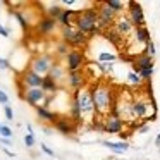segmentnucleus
<instances>
[{
  "instance_id": "obj_1",
  "label": "nucleus",
  "mask_w": 160,
  "mask_h": 160,
  "mask_svg": "<svg viewBox=\"0 0 160 160\" xmlns=\"http://www.w3.org/2000/svg\"><path fill=\"white\" fill-rule=\"evenodd\" d=\"M108 102H110V98H108V91L105 90V88H97L95 93H93L95 107H97L100 112H105V108L108 107Z\"/></svg>"
},
{
  "instance_id": "obj_2",
  "label": "nucleus",
  "mask_w": 160,
  "mask_h": 160,
  "mask_svg": "<svg viewBox=\"0 0 160 160\" xmlns=\"http://www.w3.org/2000/svg\"><path fill=\"white\" fill-rule=\"evenodd\" d=\"M76 103H78V107H79L81 114H90V112L93 110V107H95L93 97H91L90 93H86V91H81V93L78 95Z\"/></svg>"
},
{
  "instance_id": "obj_3",
  "label": "nucleus",
  "mask_w": 160,
  "mask_h": 160,
  "mask_svg": "<svg viewBox=\"0 0 160 160\" xmlns=\"http://www.w3.org/2000/svg\"><path fill=\"white\" fill-rule=\"evenodd\" d=\"M95 12H86L84 16H81L78 19V28L81 33H88V31H95Z\"/></svg>"
},
{
  "instance_id": "obj_4",
  "label": "nucleus",
  "mask_w": 160,
  "mask_h": 160,
  "mask_svg": "<svg viewBox=\"0 0 160 160\" xmlns=\"http://www.w3.org/2000/svg\"><path fill=\"white\" fill-rule=\"evenodd\" d=\"M33 72L38 74V76H43V74H47L52 67H50V60L48 57H38V59H35V62H33L31 66Z\"/></svg>"
},
{
  "instance_id": "obj_5",
  "label": "nucleus",
  "mask_w": 160,
  "mask_h": 160,
  "mask_svg": "<svg viewBox=\"0 0 160 160\" xmlns=\"http://www.w3.org/2000/svg\"><path fill=\"white\" fill-rule=\"evenodd\" d=\"M67 62H69L71 72H76L78 67L81 66V62H83V55H81L79 52H69L67 53Z\"/></svg>"
},
{
  "instance_id": "obj_6",
  "label": "nucleus",
  "mask_w": 160,
  "mask_h": 160,
  "mask_svg": "<svg viewBox=\"0 0 160 160\" xmlns=\"http://www.w3.org/2000/svg\"><path fill=\"white\" fill-rule=\"evenodd\" d=\"M43 97H45V95H43L42 88H31V90H28V91H26V95H24V98L29 102V103H33V105H35L36 102H40Z\"/></svg>"
},
{
  "instance_id": "obj_7",
  "label": "nucleus",
  "mask_w": 160,
  "mask_h": 160,
  "mask_svg": "<svg viewBox=\"0 0 160 160\" xmlns=\"http://www.w3.org/2000/svg\"><path fill=\"white\" fill-rule=\"evenodd\" d=\"M26 84H29L31 88H42L43 86V78L31 71V72L26 74Z\"/></svg>"
},
{
  "instance_id": "obj_8",
  "label": "nucleus",
  "mask_w": 160,
  "mask_h": 160,
  "mask_svg": "<svg viewBox=\"0 0 160 160\" xmlns=\"http://www.w3.org/2000/svg\"><path fill=\"white\" fill-rule=\"evenodd\" d=\"M131 14H132V21L141 24L143 22V11L138 4H131Z\"/></svg>"
},
{
  "instance_id": "obj_9",
  "label": "nucleus",
  "mask_w": 160,
  "mask_h": 160,
  "mask_svg": "<svg viewBox=\"0 0 160 160\" xmlns=\"http://www.w3.org/2000/svg\"><path fill=\"white\" fill-rule=\"evenodd\" d=\"M55 28V21H53L52 18H48V19H43L42 22H40V33H50L52 29Z\"/></svg>"
},
{
  "instance_id": "obj_10",
  "label": "nucleus",
  "mask_w": 160,
  "mask_h": 160,
  "mask_svg": "<svg viewBox=\"0 0 160 160\" xmlns=\"http://www.w3.org/2000/svg\"><path fill=\"white\" fill-rule=\"evenodd\" d=\"M121 128H122V124H121L119 119H110V121L107 122V126H105V129H107L108 132H117V131H121Z\"/></svg>"
},
{
  "instance_id": "obj_11",
  "label": "nucleus",
  "mask_w": 160,
  "mask_h": 160,
  "mask_svg": "<svg viewBox=\"0 0 160 160\" xmlns=\"http://www.w3.org/2000/svg\"><path fill=\"white\" fill-rule=\"evenodd\" d=\"M107 148H110V150H115V152H124V150H128V143H110V141H105L103 143Z\"/></svg>"
},
{
  "instance_id": "obj_12",
  "label": "nucleus",
  "mask_w": 160,
  "mask_h": 160,
  "mask_svg": "<svg viewBox=\"0 0 160 160\" xmlns=\"http://www.w3.org/2000/svg\"><path fill=\"white\" fill-rule=\"evenodd\" d=\"M55 88H57V84H55V79H53V78H50V76H45V78H43V86H42V90L53 91Z\"/></svg>"
},
{
  "instance_id": "obj_13",
  "label": "nucleus",
  "mask_w": 160,
  "mask_h": 160,
  "mask_svg": "<svg viewBox=\"0 0 160 160\" xmlns=\"http://www.w3.org/2000/svg\"><path fill=\"white\" fill-rule=\"evenodd\" d=\"M36 112H38V115H40V117H43V119H48V121H55V114H52V112H48V110H47V108H43V107H38V110H36Z\"/></svg>"
},
{
  "instance_id": "obj_14",
  "label": "nucleus",
  "mask_w": 160,
  "mask_h": 160,
  "mask_svg": "<svg viewBox=\"0 0 160 160\" xmlns=\"http://www.w3.org/2000/svg\"><path fill=\"white\" fill-rule=\"evenodd\" d=\"M69 42L74 43V45H81V43H84V33H81V31L74 33V35L69 38Z\"/></svg>"
},
{
  "instance_id": "obj_15",
  "label": "nucleus",
  "mask_w": 160,
  "mask_h": 160,
  "mask_svg": "<svg viewBox=\"0 0 160 160\" xmlns=\"http://www.w3.org/2000/svg\"><path fill=\"white\" fill-rule=\"evenodd\" d=\"M100 14H102V19H103L105 22H107V21H110V19L114 18V11H112V9H108V7H105L103 11L100 12Z\"/></svg>"
},
{
  "instance_id": "obj_16",
  "label": "nucleus",
  "mask_w": 160,
  "mask_h": 160,
  "mask_svg": "<svg viewBox=\"0 0 160 160\" xmlns=\"http://www.w3.org/2000/svg\"><path fill=\"white\" fill-rule=\"evenodd\" d=\"M76 14V12H71V11H62V14H60V21L64 22V24H69L71 22V16Z\"/></svg>"
},
{
  "instance_id": "obj_17",
  "label": "nucleus",
  "mask_w": 160,
  "mask_h": 160,
  "mask_svg": "<svg viewBox=\"0 0 160 160\" xmlns=\"http://www.w3.org/2000/svg\"><path fill=\"white\" fill-rule=\"evenodd\" d=\"M138 40H139V42L150 43V40H148V31H146L145 28H139V29H138Z\"/></svg>"
},
{
  "instance_id": "obj_18",
  "label": "nucleus",
  "mask_w": 160,
  "mask_h": 160,
  "mask_svg": "<svg viewBox=\"0 0 160 160\" xmlns=\"http://www.w3.org/2000/svg\"><path fill=\"white\" fill-rule=\"evenodd\" d=\"M98 60H100V62H112V60H115V55H112V53H100V55H98Z\"/></svg>"
},
{
  "instance_id": "obj_19",
  "label": "nucleus",
  "mask_w": 160,
  "mask_h": 160,
  "mask_svg": "<svg viewBox=\"0 0 160 160\" xmlns=\"http://www.w3.org/2000/svg\"><path fill=\"white\" fill-rule=\"evenodd\" d=\"M57 128H59L62 132H66V134H67V132H71V129H72L66 121H59V122H57Z\"/></svg>"
},
{
  "instance_id": "obj_20",
  "label": "nucleus",
  "mask_w": 160,
  "mask_h": 160,
  "mask_svg": "<svg viewBox=\"0 0 160 160\" xmlns=\"http://www.w3.org/2000/svg\"><path fill=\"white\" fill-rule=\"evenodd\" d=\"M24 145L28 146V148H31V146L35 145V136H33V132H28V134L24 136Z\"/></svg>"
},
{
  "instance_id": "obj_21",
  "label": "nucleus",
  "mask_w": 160,
  "mask_h": 160,
  "mask_svg": "<svg viewBox=\"0 0 160 160\" xmlns=\"http://www.w3.org/2000/svg\"><path fill=\"white\" fill-rule=\"evenodd\" d=\"M134 114L136 115H145L146 114V107L143 103H136L134 105Z\"/></svg>"
},
{
  "instance_id": "obj_22",
  "label": "nucleus",
  "mask_w": 160,
  "mask_h": 160,
  "mask_svg": "<svg viewBox=\"0 0 160 160\" xmlns=\"http://www.w3.org/2000/svg\"><path fill=\"white\" fill-rule=\"evenodd\" d=\"M71 84L72 86H79L81 84V78L78 76V72H71Z\"/></svg>"
},
{
  "instance_id": "obj_23",
  "label": "nucleus",
  "mask_w": 160,
  "mask_h": 160,
  "mask_svg": "<svg viewBox=\"0 0 160 160\" xmlns=\"http://www.w3.org/2000/svg\"><path fill=\"white\" fill-rule=\"evenodd\" d=\"M107 7H108V9H112V11H119V9L122 7V5H121V2H115V0H108V2H107Z\"/></svg>"
},
{
  "instance_id": "obj_24",
  "label": "nucleus",
  "mask_w": 160,
  "mask_h": 160,
  "mask_svg": "<svg viewBox=\"0 0 160 160\" xmlns=\"http://www.w3.org/2000/svg\"><path fill=\"white\" fill-rule=\"evenodd\" d=\"M129 29H131V24H129L128 21H121V22H119V31H122V33H128Z\"/></svg>"
},
{
  "instance_id": "obj_25",
  "label": "nucleus",
  "mask_w": 160,
  "mask_h": 160,
  "mask_svg": "<svg viewBox=\"0 0 160 160\" xmlns=\"http://www.w3.org/2000/svg\"><path fill=\"white\" fill-rule=\"evenodd\" d=\"M11 134H12V131L7 128V126H2V129H0V136L2 138H11Z\"/></svg>"
},
{
  "instance_id": "obj_26",
  "label": "nucleus",
  "mask_w": 160,
  "mask_h": 160,
  "mask_svg": "<svg viewBox=\"0 0 160 160\" xmlns=\"http://www.w3.org/2000/svg\"><path fill=\"white\" fill-rule=\"evenodd\" d=\"M60 76H62V71H60L59 67H52V69H50V78L55 79V78H60Z\"/></svg>"
},
{
  "instance_id": "obj_27",
  "label": "nucleus",
  "mask_w": 160,
  "mask_h": 160,
  "mask_svg": "<svg viewBox=\"0 0 160 160\" xmlns=\"http://www.w3.org/2000/svg\"><path fill=\"white\" fill-rule=\"evenodd\" d=\"M4 110H5V117H7L9 121H12V119H14V114H12V108L9 107V105H5V108H4Z\"/></svg>"
},
{
  "instance_id": "obj_28",
  "label": "nucleus",
  "mask_w": 160,
  "mask_h": 160,
  "mask_svg": "<svg viewBox=\"0 0 160 160\" xmlns=\"http://www.w3.org/2000/svg\"><path fill=\"white\" fill-rule=\"evenodd\" d=\"M139 72H141V76L150 78V76H152V72H153V67H146V69H141Z\"/></svg>"
},
{
  "instance_id": "obj_29",
  "label": "nucleus",
  "mask_w": 160,
  "mask_h": 160,
  "mask_svg": "<svg viewBox=\"0 0 160 160\" xmlns=\"http://www.w3.org/2000/svg\"><path fill=\"white\" fill-rule=\"evenodd\" d=\"M14 16L18 18V21L21 22V26H22V28H26V26H28V22H26V19H24V18H22V14H19V12H16Z\"/></svg>"
},
{
  "instance_id": "obj_30",
  "label": "nucleus",
  "mask_w": 160,
  "mask_h": 160,
  "mask_svg": "<svg viewBox=\"0 0 160 160\" xmlns=\"http://www.w3.org/2000/svg\"><path fill=\"white\" fill-rule=\"evenodd\" d=\"M9 102V97H7V93H5V91H0V103H7Z\"/></svg>"
},
{
  "instance_id": "obj_31",
  "label": "nucleus",
  "mask_w": 160,
  "mask_h": 160,
  "mask_svg": "<svg viewBox=\"0 0 160 160\" xmlns=\"http://www.w3.org/2000/svg\"><path fill=\"white\" fill-rule=\"evenodd\" d=\"M42 150H43V152L47 153V155L53 157V152H52V150H50V148H48V146H47V145H43V143H42Z\"/></svg>"
},
{
  "instance_id": "obj_32",
  "label": "nucleus",
  "mask_w": 160,
  "mask_h": 160,
  "mask_svg": "<svg viewBox=\"0 0 160 160\" xmlns=\"http://www.w3.org/2000/svg\"><path fill=\"white\" fill-rule=\"evenodd\" d=\"M129 81H131V83H139V78L136 76V74H129Z\"/></svg>"
},
{
  "instance_id": "obj_33",
  "label": "nucleus",
  "mask_w": 160,
  "mask_h": 160,
  "mask_svg": "<svg viewBox=\"0 0 160 160\" xmlns=\"http://www.w3.org/2000/svg\"><path fill=\"white\" fill-rule=\"evenodd\" d=\"M0 67H2V69H7V67H9L7 60H4V59H0Z\"/></svg>"
},
{
  "instance_id": "obj_34",
  "label": "nucleus",
  "mask_w": 160,
  "mask_h": 160,
  "mask_svg": "<svg viewBox=\"0 0 160 160\" xmlns=\"http://www.w3.org/2000/svg\"><path fill=\"white\" fill-rule=\"evenodd\" d=\"M0 35H2V36H7V35H9V33H7V29H5L2 24H0Z\"/></svg>"
},
{
  "instance_id": "obj_35",
  "label": "nucleus",
  "mask_w": 160,
  "mask_h": 160,
  "mask_svg": "<svg viewBox=\"0 0 160 160\" xmlns=\"http://www.w3.org/2000/svg\"><path fill=\"white\" fill-rule=\"evenodd\" d=\"M0 141L4 143V145H7V146L11 145V143H12V141H11V139H9V138H0Z\"/></svg>"
},
{
  "instance_id": "obj_36",
  "label": "nucleus",
  "mask_w": 160,
  "mask_h": 160,
  "mask_svg": "<svg viewBox=\"0 0 160 160\" xmlns=\"http://www.w3.org/2000/svg\"><path fill=\"white\" fill-rule=\"evenodd\" d=\"M148 50H150V53H155V47H153V43H148Z\"/></svg>"
},
{
  "instance_id": "obj_37",
  "label": "nucleus",
  "mask_w": 160,
  "mask_h": 160,
  "mask_svg": "<svg viewBox=\"0 0 160 160\" xmlns=\"http://www.w3.org/2000/svg\"><path fill=\"white\" fill-rule=\"evenodd\" d=\"M157 141H158V143H160V134H158V138H157Z\"/></svg>"
},
{
  "instance_id": "obj_38",
  "label": "nucleus",
  "mask_w": 160,
  "mask_h": 160,
  "mask_svg": "<svg viewBox=\"0 0 160 160\" xmlns=\"http://www.w3.org/2000/svg\"><path fill=\"white\" fill-rule=\"evenodd\" d=\"M0 129H2V126H0Z\"/></svg>"
}]
</instances>
